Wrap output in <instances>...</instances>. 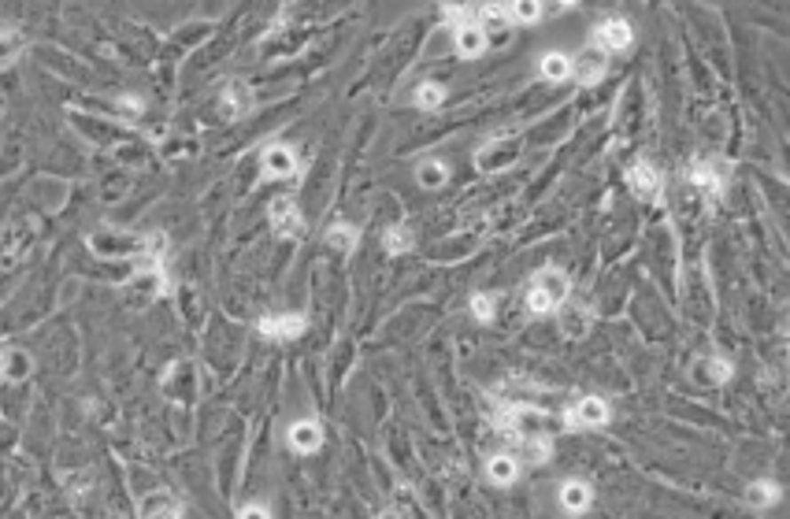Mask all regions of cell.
Returning <instances> with one entry per match:
<instances>
[{"label":"cell","mask_w":790,"mask_h":519,"mask_svg":"<svg viewBox=\"0 0 790 519\" xmlns=\"http://www.w3.org/2000/svg\"><path fill=\"white\" fill-rule=\"evenodd\" d=\"M453 45H456V56L461 59H479L490 49V34L479 23H464V27L453 30Z\"/></svg>","instance_id":"8fae6325"},{"label":"cell","mask_w":790,"mask_h":519,"mask_svg":"<svg viewBox=\"0 0 790 519\" xmlns=\"http://www.w3.org/2000/svg\"><path fill=\"white\" fill-rule=\"evenodd\" d=\"M468 308H471V316L479 319V323H494V316H497V297L494 294H471V301H468Z\"/></svg>","instance_id":"83f0119b"},{"label":"cell","mask_w":790,"mask_h":519,"mask_svg":"<svg viewBox=\"0 0 790 519\" xmlns=\"http://www.w3.org/2000/svg\"><path fill=\"white\" fill-rule=\"evenodd\" d=\"M323 241L335 248V253H352L360 245V226L357 223H335L330 231L323 234Z\"/></svg>","instance_id":"7402d4cb"},{"label":"cell","mask_w":790,"mask_h":519,"mask_svg":"<svg viewBox=\"0 0 790 519\" xmlns=\"http://www.w3.org/2000/svg\"><path fill=\"white\" fill-rule=\"evenodd\" d=\"M519 456H524L527 464H546L553 456V442L546 434H519Z\"/></svg>","instance_id":"cb8c5ba5"},{"label":"cell","mask_w":790,"mask_h":519,"mask_svg":"<svg viewBox=\"0 0 790 519\" xmlns=\"http://www.w3.org/2000/svg\"><path fill=\"white\" fill-rule=\"evenodd\" d=\"M538 75H542L546 82H568L572 78V56L568 52H546L542 59H538Z\"/></svg>","instance_id":"603a6c76"},{"label":"cell","mask_w":790,"mask_h":519,"mask_svg":"<svg viewBox=\"0 0 790 519\" xmlns=\"http://www.w3.org/2000/svg\"><path fill=\"white\" fill-rule=\"evenodd\" d=\"M560 420H565L568 430H597V427H605L612 420V408H609L605 397H594V393H590V397L572 401Z\"/></svg>","instance_id":"3957f363"},{"label":"cell","mask_w":790,"mask_h":519,"mask_svg":"<svg viewBox=\"0 0 790 519\" xmlns=\"http://www.w3.org/2000/svg\"><path fill=\"white\" fill-rule=\"evenodd\" d=\"M475 12H479V8H468V4H464V8H461V4H446V8H442L446 23H449L453 30L464 27V23H475Z\"/></svg>","instance_id":"f546056e"},{"label":"cell","mask_w":790,"mask_h":519,"mask_svg":"<svg viewBox=\"0 0 790 519\" xmlns=\"http://www.w3.org/2000/svg\"><path fill=\"white\" fill-rule=\"evenodd\" d=\"M698 371L709 382H716V386H723V382H731V364H727L723 357H709V360H701L698 364Z\"/></svg>","instance_id":"f1b7e54d"},{"label":"cell","mask_w":790,"mask_h":519,"mask_svg":"<svg viewBox=\"0 0 790 519\" xmlns=\"http://www.w3.org/2000/svg\"><path fill=\"white\" fill-rule=\"evenodd\" d=\"M609 75V52H601L594 45H587L579 56H572V78H579L583 86H594Z\"/></svg>","instance_id":"9c48e42d"},{"label":"cell","mask_w":790,"mask_h":519,"mask_svg":"<svg viewBox=\"0 0 790 519\" xmlns=\"http://www.w3.org/2000/svg\"><path fill=\"white\" fill-rule=\"evenodd\" d=\"M412 100L420 104L423 112H434V108H442V104H446V86H442V82H420L415 93H412Z\"/></svg>","instance_id":"4316f807"},{"label":"cell","mask_w":790,"mask_h":519,"mask_svg":"<svg viewBox=\"0 0 790 519\" xmlns=\"http://www.w3.org/2000/svg\"><path fill=\"white\" fill-rule=\"evenodd\" d=\"M301 168H297V156L289 145H267L264 156H260V178L272 182V178H294Z\"/></svg>","instance_id":"52a82bcc"},{"label":"cell","mask_w":790,"mask_h":519,"mask_svg":"<svg viewBox=\"0 0 790 519\" xmlns=\"http://www.w3.org/2000/svg\"><path fill=\"white\" fill-rule=\"evenodd\" d=\"M238 519H272V512H267L264 505H245V508L238 512Z\"/></svg>","instance_id":"4dcf8cb0"},{"label":"cell","mask_w":790,"mask_h":519,"mask_svg":"<svg viewBox=\"0 0 790 519\" xmlns=\"http://www.w3.org/2000/svg\"><path fill=\"white\" fill-rule=\"evenodd\" d=\"M30 352L27 349H15V345H4V360H0V371H4V382H23L30 375Z\"/></svg>","instance_id":"d6986e66"},{"label":"cell","mask_w":790,"mask_h":519,"mask_svg":"<svg viewBox=\"0 0 790 519\" xmlns=\"http://www.w3.org/2000/svg\"><path fill=\"white\" fill-rule=\"evenodd\" d=\"M557 501L568 515H583L590 505H594V490L583 483V479H565L557 490Z\"/></svg>","instance_id":"5bb4252c"},{"label":"cell","mask_w":790,"mask_h":519,"mask_svg":"<svg viewBox=\"0 0 790 519\" xmlns=\"http://www.w3.org/2000/svg\"><path fill=\"white\" fill-rule=\"evenodd\" d=\"M415 182H420V190H442L449 182V163L446 160H420L415 163Z\"/></svg>","instance_id":"ffe728a7"},{"label":"cell","mask_w":790,"mask_h":519,"mask_svg":"<svg viewBox=\"0 0 790 519\" xmlns=\"http://www.w3.org/2000/svg\"><path fill=\"white\" fill-rule=\"evenodd\" d=\"M138 519H182V505L168 490H156V493H145L141 497V508H138Z\"/></svg>","instance_id":"e0dca14e"},{"label":"cell","mask_w":790,"mask_h":519,"mask_svg":"<svg viewBox=\"0 0 790 519\" xmlns=\"http://www.w3.org/2000/svg\"><path fill=\"white\" fill-rule=\"evenodd\" d=\"M267 216H272V226H275L279 238H289V241L304 238V219H301V208H297L294 197H275Z\"/></svg>","instance_id":"8992f818"},{"label":"cell","mask_w":790,"mask_h":519,"mask_svg":"<svg viewBox=\"0 0 790 519\" xmlns=\"http://www.w3.org/2000/svg\"><path fill=\"white\" fill-rule=\"evenodd\" d=\"M253 104H257V93H253V86H249L245 78H231V82H226V90H223V115H226V119L249 115V112H253Z\"/></svg>","instance_id":"7c38bea8"},{"label":"cell","mask_w":790,"mask_h":519,"mask_svg":"<svg viewBox=\"0 0 790 519\" xmlns=\"http://www.w3.org/2000/svg\"><path fill=\"white\" fill-rule=\"evenodd\" d=\"M687 178L709 201H720L727 190V178H731V168H727V160H694L687 168Z\"/></svg>","instance_id":"5b68a950"},{"label":"cell","mask_w":790,"mask_h":519,"mask_svg":"<svg viewBox=\"0 0 790 519\" xmlns=\"http://www.w3.org/2000/svg\"><path fill=\"white\" fill-rule=\"evenodd\" d=\"M557 319H560V334L572 338V342H583L590 334V326H594V311L583 308V304H568V308L557 311Z\"/></svg>","instance_id":"4fadbf2b"},{"label":"cell","mask_w":790,"mask_h":519,"mask_svg":"<svg viewBox=\"0 0 790 519\" xmlns=\"http://www.w3.org/2000/svg\"><path fill=\"white\" fill-rule=\"evenodd\" d=\"M590 45L601 52H628L635 45V27L623 15H609L590 30Z\"/></svg>","instance_id":"277c9868"},{"label":"cell","mask_w":790,"mask_h":519,"mask_svg":"<svg viewBox=\"0 0 790 519\" xmlns=\"http://www.w3.org/2000/svg\"><path fill=\"white\" fill-rule=\"evenodd\" d=\"M375 519H405V515H401V512H398V508H383V512H379V515H375Z\"/></svg>","instance_id":"1f68e13d"},{"label":"cell","mask_w":790,"mask_h":519,"mask_svg":"<svg viewBox=\"0 0 790 519\" xmlns=\"http://www.w3.org/2000/svg\"><path fill=\"white\" fill-rule=\"evenodd\" d=\"M90 248L97 256L108 260H127V256H145L149 253V234H130V231H93L90 234Z\"/></svg>","instance_id":"7a4b0ae2"},{"label":"cell","mask_w":790,"mask_h":519,"mask_svg":"<svg viewBox=\"0 0 790 519\" xmlns=\"http://www.w3.org/2000/svg\"><path fill=\"white\" fill-rule=\"evenodd\" d=\"M779 501H783V486H779L776 479H757V483L746 486V505L757 508V512L776 508Z\"/></svg>","instance_id":"ac0fdd59"},{"label":"cell","mask_w":790,"mask_h":519,"mask_svg":"<svg viewBox=\"0 0 790 519\" xmlns=\"http://www.w3.org/2000/svg\"><path fill=\"white\" fill-rule=\"evenodd\" d=\"M516 475H519V460H516V456H509V452H497V456H490V460H486V479L494 486H512Z\"/></svg>","instance_id":"44dd1931"},{"label":"cell","mask_w":790,"mask_h":519,"mask_svg":"<svg viewBox=\"0 0 790 519\" xmlns=\"http://www.w3.org/2000/svg\"><path fill=\"white\" fill-rule=\"evenodd\" d=\"M628 185H631V193L638 201H657L660 197V171L653 168V163L642 160L628 171Z\"/></svg>","instance_id":"2e32d148"},{"label":"cell","mask_w":790,"mask_h":519,"mask_svg":"<svg viewBox=\"0 0 790 519\" xmlns=\"http://www.w3.org/2000/svg\"><path fill=\"white\" fill-rule=\"evenodd\" d=\"M546 12L549 8L538 4V0H512V4H505V19L509 23H519V27H534Z\"/></svg>","instance_id":"d4e9b609"},{"label":"cell","mask_w":790,"mask_h":519,"mask_svg":"<svg viewBox=\"0 0 790 519\" xmlns=\"http://www.w3.org/2000/svg\"><path fill=\"white\" fill-rule=\"evenodd\" d=\"M412 245H415V234H412V226H405V223L390 226V231L383 234V248H386L390 256H405V253H412Z\"/></svg>","instance_id":"484cf974"},{"label":"cell","mask_w":790,"mask_h":519,"mask_svg":"<svg viewBox=\"0 0 790 519\" xmlns=\"http://www.w3.org/2000/svg\"><path fill=\"white\" fill-rule=\"evenodd\" d=\"M286 442H289V449H294V452L312 456V452L323 445V427H320L316 420H297L294 427L286 430Z\"/></svg>","instance_id":"9a60e30c"},{"label":"cell","mask_w":790,"mask_h":519,"mask_svg":"<svg viewBox=\"0 0 790 519\" xmlns=\"http://www.w3.org/2000/svg\"><path fill=\"white\" fill-rule=\"evenodd\" d=\"M572 294V279L565 271H557V267H542L531 286H527V311L531 316H549V311H560L565 308Z\"/></svg>","instance_id":"6da1fadb"},{"label":"cell","mask_w":790,"mask_h":519,"mask_svg":"<svg viewBox=\"0 0 790 519\" xmlns=\"http://www.w3.org/2000/svg\"><path fill=\"white\" fill-rule=\"evenodd\" d=\"M257 330L272 342H294L308 330V319L301 316V311H282V316H264Z\"/></svg>","instance_id":"ba28073f"},{"label":"cell","mask_w":790,"mask_h":519,"mask_svg":"<svg viewBox=\"0 0 790 519\" xmlns=\"http://www.w3.org/2000/svg\"><path fill=\"white\" fill-rule=\"evenodd\" d=\"M516 141L512 134H497L494 141H486L479 153H475V163H479L483 171H494V168H509V163H516Z\"/></svg>","instance_id":"30bf717a"}]
</instances>
